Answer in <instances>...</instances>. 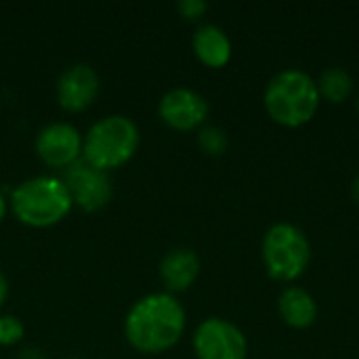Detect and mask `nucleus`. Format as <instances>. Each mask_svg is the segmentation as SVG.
I'll return each mask as SVG.
<instances>
[{
  "label": "nucleus",
  "mask_w": 359,
  "mask_h": 359,
  "mask_svg": "<svg viewBox=\"0 0 359 359\" xmlns=\"http://www.w3.org/2000/svg\"><path fill=\"white\" fill-rule=\"evenodd\" d=\"M187 316L170 292L141 297L124 318V337L141 353H162L175 347L185 332Z\"/></svg>",
  "instance_id": "1"
},
{
  "label": "nucleus",
  "mask_w": 359,
  "mask_h": 359,
  "mask_svg": "<svg viewBox=\"0 0 359 359\" xmlns=\"http://www.w3.org/2000/svg\"><path fill=\"white\" fill-rule=\"evenodd\" d=\"M61 179L69 191L74 206H78L84 212L101 210L109 204L114 196V183L109 172L95 168L86 160H78L76 164L67 166Z\"/></svg>",
  "instance_id": "6"
},
{
  "label": "nucleus",
  "mask_w": 359,
  "mask_h": 359,
  "mask_svg": "<svg viewBox=\"0 0 359 359\" xmlns=\"http://www.w3.org/2000/svg\"><path fill=\"white\" fill-rule=\"evenodd\" d=\"M11 210L29 227H50L67 217L74 202L61 177L36 175L11 191Z\"/></svg>",
  "instance_id": "3"
},
{
  "label": "nucleus",
  "mask_w": 359,
  "mask_h": 359,
  "mask_svg": "<svg viewBox=\"0 0 359 359\" xmlns=\"http://www.w3.org/2000/svg\"><path fill=\"white\" fill-rule=\"evenodd\" d=\"M139 126L124 114L99 118L84 135L82 160L105 172L124 166L139 147Z\"/></svg>",
  "instance_id": "4"
},
{
  "label": "nucleus",
  "mask_w": 359,
  "mask_h": 359,
  "mask_svg": "<svg viewBox=\"0 0 359 359\" xmlns=\"http://www.w3.org/2000/svg\"><path fill=\"white\" fill-rule=\"evenodd\" d=\"M318 84V93H320V99H326L330 103H341L345 101L351 90H353V80H351V74L345 69V67H328L322 72L320 80L316 82Z\"/></svg>",
  "instance_id": "14"
},
{
  "label": "nucleus",
  "mask_w": 359,
  "mask_h": 359,
  "mask_svg": "<svg viewBox=\"0 0 359 359\" xmlns=\"http://www.w3.org/2000/svg\"><path fill=\"white\" fill-rule=\"evenodd\" d=\"M208 4L204 0H179L177 2V11L185 17V19H198L206 13Z\"/></svg>",
  "instance_id": "17"
},
{
  "label": "nucleus",
  "mask_w": 359,
  "mask_h": 359,
  "mask_svg": "<svg viewBox=\"0 0 359 359\" xmlns=\"http://www.w3.org/2000/svg\"><path fill=\"white\" fill-rule=\"evenodd\" d=\"M82 145H84L82 133L72 122H63V120L44 124L34 141L38 158L46 166L61 168V170L82 160Z\"/></svg>",
  "instance_id": "8"
},
{
  "label": "nucleus",
  "mask_w": 359,
  "mask_h": 359,
  "mask_svg": "<svg viewBox=\"0 0 359 359\" xmlns=\"http://www.w3.org/2000/svg\"><path fill=\"white\" fill-rule=\"evenodd\" d=\"M101 88L99 74L88 63H74L57 78V101L67 111H82L97 99Z\"/></svg>",
  "instance_id": "10"
},
{
  "label": "nucleus",
  "mask_w": 359,
  "mask_h": 359,
  "mask_svg": "<svg viewBox=\"0 0 359 359\" xmlns=\"http://www.w3.org/2000/svg\"><path fill=\"white\" fill-rule=\"evenodd\" d=\"M6 210H8V200H6V198H4V194L0 191V221L4 219Z\"/></svg>",
  "instance_id": "20"
},
{
  "label": "nucleus",
  "mask_w": 359,
  "mask_h": 359,
  "mask_svg": "<svg viewBox=\"0 0 359 359\" xmlns=\"http://www.w3.org/2000/svg\"><path fill=\"white\" fill-rule=\"evenodd\" d=\"M158 116L175 130H194L208 118V101L194 88L175 86L160 97Z\"/></svg>",
  "instance_id": "9"
},
{
  "label": "nucleus",
  "mask_w": 359,
  "mask_h": 359,
  "mask_svg": "<svg viewBox=\"0 0 359 359\" xmlns=\"http://www.w3.org/2000/svg\"><path fill=\"white\" fill-rule=\"evenodd\" d=\"M351 196H353V202L359 206V175L353 179V183H351Z\"/></svg>",
  "instance_id": "19"
},
{
  "label": "nucleus",
  "mask_w": 359,
  "mask_h": 359,
  "mask_svg": "<svg viewBox=\"0 0 359 359\" xmlns=\"http://www.w3.org/2000/svg\"><path fill=\"white\" fill-rule=\"evenodd\" d=\"M6 297H8V280H6V276L0 271V307L4 305Z\"/></svg>",
  "instance_id": "18"
},
{
  "label": "nucleus",
  "mask_w": 359,
  "mask_h": 359,
  "mask_svg": "<svg viewBox=\"0 0 359 359\" xmlns=\"http://www.w3.org/2000/svg\"><path fill=\"white\" fill-rule=\"evenodd\" d=\"M278 311H280L282 320L290 328L303 330V328H309L316 322V318H318V303H316V299L307 290H303L299 286H290V288H286L280 294Z\"/></svg>",
  "instance_id": "13"
},
{
  "label": "nucleus",
  "mask_w": 359,
  "mask_h": 359,
  "mask_svg": "<svg viewBox=\"0 0 359 359\" xmlns=\"http://www.w3.org/2000/svg\"><path fill=\"white\" fill-rule=\"evenodd\" d=\"M25 334V326L19 318L11 313H0V345L11 347L17 345Z\"/></svg>",
  "instance_id": "16"
},
{
  "label": "nucleus",
  "mask_w": 359,
  "mask_h": 359,
  "mask_svg": "<svg viewBox=\"0 0 359 359\" xmlns=\"http://www.w3.org/2000/svg\"><path fill=\"white\" fill-rule=\"evenodd\" d=\"M72 359H80V358H72Z\"/></svg>",
  "instance_id": "22"
},
{
  "label": "nucleus",
  "mask_w": 359,
  "mask_h": 359,
  "mask_svg": "<svg viewBox=\"0 0 359 359\" xmlns=\"http://www.w3.org/2000/svg\"><path fill=\"white\" fill-rule=\"evenodd\" d=\"M267 273L278 282L301 278L311 261V246L303 229L292 223H276L267 229L261 246Z\"/></svg>",
  "instance_id": "5"
},
{
  "label": "nucleus",
  "mask_w": 359,
  "mask_h": 359,
  "mask_svg": "<svg viewBox=\"0 0 359 359\" xmlns=\"http://www.w3.org/2000/svg\"><path fill=\"white\" fill-rule=\"evenodd\" d=\"M191 345L198 359H246L248 355L244 332L223 318L204 320L196 328Z\"/></svg>",
  "instance_id": "7"
},
{
  "label": "nucleus",
  "mask_w": 359,
  "mask_h": 359,
  "mask_svg": "<svg viewBox=\"0 0 359 359\" xmlns=\"http://www.w3.org/2000/svg\"><path fill=\"white\" fill-rule=\"evenodd\" d=\"M158 269L166 292H185L200 276V257L191 248L177 246L162 257Z\"/></svg>",
  "instance_id": "11"
},
{
  "label": "nucleus",
  "mask_w": 359,
  "mask_h": 359,
  "mask_svg": "<svg viewBox=\"0 0 359 359\" xmlns=\"http://www.w3.org/2000/svg\"><path fill=\"white\" fill-rule=\"evenodd\" d=\"M198 145L208 156H223L227 151L229 141H227V135L223 128L206 124V126H200V130H198Z\"/></svg>",
  "instance_id": "15"
},
{
  "label": "nucleus",
  "mask_w": 359,
  "mask_h": 359,
  "mask_svg": "<svg viewBox=\"0 0 359 359\" xmlns=\"http://www.w3.org/2000/svg\"><path fill=\"white\" fill-rule=\"evenodd\" d=\"M355 109H358V114H359V95H358V99H355Z\"/></svg>",
  "instance_id": "21"
},
{
  "label": "nucleus",
  "mask_w": 359,
  "mask_h": 359,
  "mask_svg": "<svg viewBox=\"0 0 359 359\" xmlns=\"http://www.w3.org/2000/svg\"><path fill=\"white\" fill-rule=\"evenodd\" d=\"M191 46L196 57L208 67H223L231 59V40L215 23H202L194 34Z\"/></svg>",
  "instance_id": "12"
},
{
  "label": "nucleus",
  "mask_w": 359,
  "mask_h": 359,
  "mask_svg": "<svg viewBox=\"0 0 359 359\" xmlns=\"http://www.w3.org/2000/svg\"><path fill=\"white\" fill-rule=\"evenodd\" d=\"M265 109L269 118L282 126L307 124L320 105V93L316 80L303 69H282L265 86Z\"/></svg>",
  "instance_id": "2"
}]
</instances>
